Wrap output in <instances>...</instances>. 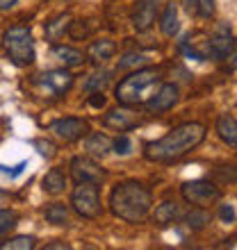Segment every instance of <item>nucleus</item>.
Returning <instances> with one entry per match:
<instances>
[{
	"mask_svg": "<svg viewBox=\"0 0 237 250\" xmlns=\"http://www.w3.org/2000/svg\"><path fill=\"white\" fill-rule=\"evenodd\" d=\"M235 37H233L231 27L228 25H219L210 37V55L214 60H228L235 50Z\"/></svg>",
	"mask_w": 237,
	"mask_h": 250,
	"instance_id": "obj_9",
	"label": "nucleus"
},
{
	"mask_svg": "<svg viewBox=\"0 0 237 250\" xmlns=\"http://www.w3.org/2000/svg\"><path fill=\"white\" fill-rule=\"evenodd\" d=\"M103 123H105V127H112L117 132H128L137 125V116L128 109H112V112L105 114Z\"/></svg>",
	"mask_w": 237,
	"mask_h": 250,
	"instance_id": "obj_13",
	"label": "nucleus"
},
{
	"mask_svg": "<svg viewBox=\"0 0 237 250\" xmlns=\"http://www.w3.org/2000/svg\"><path fill=\"white\" fill-rule=\"evenodd\" d=\"M2 46L16 66H30L34 62V41L27 25L9 27L2 37Z\"/></svg>",
	"mask_w": 237,
	"mask_h": 250,
	"instance_id": "obj_4",
	"label": "nucleus"
},
{
	"mask_svg": "<svg viewBox=\"0 0 237 250\" xmlns=\"http://www.w3.org/2000/svg\"><path fill=\"white\" fill-rule=\"evenodd\" d=\"M180 193H183L185 203L196 205V207H210L221 198V189L208 180H190L180 187Z\"/></svg>",
	"mask_w": 237,
	"mask_h": 250,
	"instance_id": "obj_6",
	"label": "nucleus"
},
{
	"mask_svg": "<svg viewBox=\"0 0 237 250\" xmlns=\"http://www.w3.org/2000/svg\"><path fill=\"white\" fill-rule=\"evenodd\" d=\"M34 146L39 148V152L44 155V157H53V155H55V146L50 144V141H44V139H39V141H34Z\"/></svg>",
	"mask_w": 237,
	"mask_h": 250,
	"instance_id": "obj_31",
	"label": "nucleus"
},
{
	"mask_svg": "<svg viewBox=\"0 0 237 250\" xmlns=\"http://www.w3.org/2000/svg\"><path fill=\"white\" fill-rule=\"evenodd\" d=\"M112 148H114V141L107 137V134L96 132V134H89V139H87V150H89V155H94V157H105Z\"/></svg>",
	"mask_w": 237,
	"mask_h": 250,
	"instance_id": "obj_19",
	"label": "nucleus"
},
{
	"mask_svg": "<svg viewBox=\"0 0 237 250\" xmlns=\"http://www.w3.org/2000/svg\"><path fill=\"white\" fill-rule=\"evenodd\" d=\"M130 148H132V141L125 137V134H121L118 139H114V152H117V155H128Z\"/></svg>",
	"mask_w": 237,
	"mask_h": 250,
	"instance_id": "obj_30",
	"label": "nucleus"
},
{
	"mask_svg": "<svg viewBox=\"0 0 237 250\" xmlns=\"http://www.w3.org/2000/svg\"><path fill=\"white\" fill-rule=\"evenodd\" d=\"M110 82V73L107 71H103V73H96V75H92V80H87V89L89 91H100L103 86Z\"/></svg>",
	"mask_w": 237,
	"mask_h": 250,
	"instance_id": "obj_27",
	"label": "nucleus"
},
{
	"mask_svg": "<svg viewBox=\"0 0 237 250\" xmlns=\"http://www.w3.org/2000/svg\"><path fill=\"white\" fill-rule=\"evenodd\" d=\"M53 248H69V244H46V250H53Z\"/></svg>",
	"mask_w": 237,
	"mask_h": 250,
	"instance_id": "obj_36",
	"label": "nucleus"
},
{
	"mask_svg": "<svg viewBox=\"0 0 237 250\" xmlns=\"http://www.w3.org/2000/svg\"><path fill=\"white\" fill-rule=\"evenodd\" d=\"M71 205L82 218H96L100 214V193L96 182H78L71 193Z\"/></svg>",
	"mask_w": 237,
	"mask_h": 250,
	"instance_id": "obj_5",
	"label": "nucleus"
},
{
	"mask_svg": "<svg viewBox=\"0 0 237 250\" xmlns=\"http://www.w3.org/2000/svg\"><path fill=\"white\" fill-rule=\"evenodd\" d=\"M71 175H73V180H75V185H78V182H96V185H98L100 180L105 178L103 168L89 157H73Z\"/></svg>",
	"mask_w": 237,
	"mask_h": 250,
	"instance_id": "obj_10",
	"label": "nucleus"
},
{
	"mask_svg": "<svg viewBox=\"0 0 237 250\" xmlns=\"http://www.w3.org/2000/svg\"><path fill=\"white\" fill-rule=\"evenodd\" d=\"M16 221H19V216H16V211L12 209H0V241L9 234V232L16 228Z\"/></svg>",
	"mask_w": 237,
	"mask_h": 250,
	"instance_id": "obj_25",
	"label": "nucleus"
},
{
	"mask_svg": "<svg viewBox=\"0 0 237 250\" xmlns=\"http://www.w3.org/2000/svg\"><path fill=\"white\" fill-rule=\"evenodd\" d=\"M183 7H185V12L190 14V16H196V7H198V0H183Z\"/></svg>",
	"mask_w": 237,
	"mask_h": 250,
	"instance_id": "obj_34",
	"label": "nucleus"
},
{
	"mask_svg": "<svg viewBox=\"0 0 237 250\" xmlns=\"http://www.w3.org/2000/svg\"><path fill=\"white\" fill-rule=\"evenodd\" d=\"M44 216H46L48 223H53V225H66L69 223V209H66V205H59V203L48 205L46 211H44Z\"/></svg>",
	"mask_w": 237,
	"mask_h": 250,
	"instance_id": "obj_24",
	"label": "nucleus"
},
{
	"mask_svg": "<svg viewBox=\"0 0 237 250\" xmlns=\"http://www.w3.org/2000/svg\"><path fill=\"white\" fill-rule=\"evenodd\" d=\"M89 105H92V107H103V105H105V98H103V93H100V91H94L92 98H89Z\"/></svg>",
	"mask_w": 237,
	"mask_h": 250,
	"instance_id": "obj_33",
	"label": "nucleus"
},
{
	"mask_svg": "<svg viewBox=\"0 0 237 250\" xmlns=\"http://www.w3.org/2000/svg\"><path fill=\"white\" fill-rule=\"evenodd\" d=\"M41 185H44V191L46 193H62L66 187V178L64 173L59 171V168H50V171L44 175V180H41Z\"/></svg>",
	"mask_w": 237,
	"mask_h": 250,
	"instance_id": "obj_21",
	"label": "nucleus"
},
{
	"mask_svg": "<svg viewBox=\"0 0 237 250\" xmlns=\"http://www.w3.org/2000/svg\"><path fill=\"white\" fill-rule=\"evenodd\" d=\"M160 30L165 37H176L178 30H180V21H178V9L173 2L165 7V12L160 16Z\"/></svg>",
	"mask_w": 237,
	"mask_h": 250,
	"instance_id": "obj_18",
	"label": "nucleus"
},
{
	"mask_svg": "<svg viewBox=\"0 0 237 250\" xmlns=\"http://www.w3.org/2000/svg\"><path fill=\"white\" fill-rule=\"evenodd\" d=\"M19 0H0V12H5V9H12Z\"/></svg>",
	"mask_w": 237,
	"mask_h": 250,
	"instance_id": "obj_35",
	"label": "nucleus"
},
{
	"mask_svg": "<svg viewBox=\"0 0 237 250\" xmlns=\"http://www.w3.org/2000/svg\"><path fill=\"white\" fill-rule=\"evenodd\" d=\"M185 53L190 55L191 60H208L210 55V37L205 39L203 34H194V37H187L183 43Z\"/></svg>",
	"mask_w": 237,
	"mask_h": 250,
	"instance_id": "obj_14",
	"label": "nucleus"
},
{
	"mask_svg": "<svg viewBox=\"0 0 237 250\" xmlns=\"http://www.w3.org/2000/svg\"><path fill=\"white\" fill-rule=\"evenodd\" d=\"M153 207V193L142 182L128 180L121 182L110 193V209L125 223H144Z\"/></svg>",
	"mask_w": 237,
	"mask_h": 250,
	"instance_id": "obj_2",
	"label": "nucleus"
},
{
	"mask_svg": "<svg viewBox=\"0 0 237 250\" xmlns=\"http://www.w3.org/2000/svg\"><path fill=\"white\" fill-rule=\"evenodd\" d=\"M144 62H148V57L142 53H128L123 57V60L118 62V68H128V66H137V64H144Z\"/></svg>",
	"mask_w": 237,
	"mask_h": 250,
	"instance_id": "obj_29",
	"label": "nucleus"
},
{
	"mask_svg": "<svg viewBox=\"0 0 237 250\" xmlns=\"http://www.w3.org/2000/svg\"><path fill=\"white\" fill-rule=\"evenodd\" d=\"M158 16V0H139L137 7L132 9V27L137 32L151 30Z\"/></svg>",
	"mask_w": 237,
	"mask_h": 250,
	"instance_id": "obj_11",
	"label": "nucleus"
},
{
	"mask_svg": "<svg viewBox=\"0 0 237 250\" xmlns=\"http://www.w3.org/2000/svg\"><path fill=\"white\" fill-rule=\"evenodd\" d=\"M41 84L46 86L53 96H64L73 86V75L66 68H55V71H48L41 75Z\"/></svg>",
	"mask_w": 237,
	"mask_h": 250,
	"instance_id": "obj_12",
	"label": "nucleus"
},
{
	"mask_svg": "<svg viewBox=\"0 0 237 250\" xmlns=\"http://www.w3.org/2000/svg\"><path fill=\"white\" fill-rule=\"evenodd\" d=\"M217 134L221 137V141L228 146L237 148V121L231 114H221L217 119Z\"/></svg>",
	"mask_w": 237,
	"mask_h": 250,
	"instance_id": "obj_16",
	"label": "nucleus"
},
{
	"mask_svg": "<svg viewBox=\"0 0 237 250\" xmlns=\"http://www.w3.org/2000/svg\"><path fill=\"white\" fill-rule=\"evenodd\" d=\"M114 53H117V43H114L112 39L92 41V46H89V57H92V62H96V64L112 60Z\"/></svg>",
	"mask_w": 237,
	"mask_h": 250,
	"instance_id": "obj_17",
	"label": "nucleus"
},
{
	"mask_svg": "<svg viewBox=\"0 0 237 250\" xmlns=\"http://www.w3.org/2000/svg\"><path fill=\"white\" fill-rule=\"evenodd\" d=\"M69 27H71V16L69 14H59V16H55L53 21L46 23V37L50 41H57Z\"/></svg>",
	"mask_w": 237,
	"mask_h": 250,
	"instance_id": "obj_22",
	"label": "nucleus"
},
{
	"mask_svg": "<svg viewBox=\"0 0 237 250\" xmlns=\"http://www.w3.org/2000/svg\"><path fill=\"white\" fill-rule=\"evenodd\" d=\"M219 216H221L224 223H233V221H235V209H233V205H221Z\"/></svg>",
	"mask_w": 237,
	"mask_h": 250,
	"instance_id": "obj_32",
	"label": "nucleus"
},
{
	"mask_svg": "<svg viewBox=\"0 0 237 250\" xmlns=\"http://www.w3.org/2000/svg\"><path fill=\"white\" fill-rule=\"evenodd\" d=\"M214 0H198V7H196V16L198 19H212L214 16Z\"/></svg>",
	"mask_w": 237,
	"mask_h": 250,
	"instance_id": "obj_28",
	"label": "nucleus"
},
{
	"mask_svg": "<svg viewBox=\"0 0 237 250\" xmlns=\"http://www.w3.org/2000/svg\"><path fill=\"white\" fill-rule=\"evenodd\" d=\"M180 216H183L180 205H178L176 200H166V203H162V205H158V207H155L153 221H155L158 225H171V223H176Z\"/></svg>",
	"mask_w": 237,
	"mask_h": 250,
	"instance_id": "obj_15",
	"label": "nucleus"
},
{
	"mask_svg": "<svg viewBox=\"0 0 237 250\" xmlns=\"http://www.w3.org/2000/svg\"><path fill=\"white\" fill-rule=\"evenodd\" d=\"M53 55L57 57L59 62L64 66H80L85 62V55L80 53L78 48H71V46H62V43H55L53 46Z\"/></svg>",
	"mask_w": 237,
	"mask_h": 250,
	"instance_id": "obj_20",
	"label": "nucleus"
},
{
	"mask_svg": "<svg viewBox=\"0 0 237 250\" xmlns=\"http://www.w3.org/2000/svg\"><path fill=\"white\" fill-rule=\"evenodd\" d=\"M37 246L34 237H14L5 244H0V250H32Z\"/></svg>",
	"mask_w": 237,
	"mask_h": 250,
	"instance_id": "obj_26",
	"label": "nucleus"
},
{
	"mask_svg": "<svg viewBox=\"0 0 237 250\" xmlns=\"http://www.w3.org/2000/svg\"><path fill=\"white\" fill-rule=\"evenodd\" d=\"M185 223H187L190 230H203L205 225L210 223V214H208L205 207H196V205H194V207L185 214Z\"/></svg>",
	"mask_w": 237,
	"mask_h": 250,
	"instance_id": "obj_23",
	"label": "nucleus"
},
{
	"mask_svg": "<svg viewBox=\"0 0 237 250\" xmlns=\"http://www.w3.org/2000/svg\"><path fill=\"white\" fill-rule=\"evenodd\" d=\"M178 96H180V91H178L176 84H160V89L155 93H153L151 98H148V103H146V109L151 114H162V112H169L173 105L178 103Z\"/></svg>",
	"mask_w": 237,
	"mask_h": 250,
	"instance_id": "obj_8",
	"label": "nucleus"
},
{
	"mask_svg": "<svg viewBox=\"0 0 237 250\" xmlns=\"http://www.w3.org/2000/svg\"><path fill=\"white\" fill-rule=\"evenodd\" d=\"M50 132L57 139L71 144V141H78V139L89 134V123L85 119H78V116H66V119H59L55 123H50Z\"/></svg>",
	"mask_w": 237,
	"mask_h": 250,
	"instance_id": "obj_7",
	"label": "nucleus"
},
{
	"mask_svg": "<svg viewBox=\"0 0 237 250\" xmlns=\"http://www.w3.org/2000/svg\"><path fill=\"white\" fill-rule=\"evenodd\" d=\"M162 84L158 68H139L117 84V100L123 107H142Z\"/></svg>",
	"mask_w": 237,
	"mask_h": 250,
	"instance_id": "obj_3",
	"label": "nucleus"
},
{
	"mask_svg": "<svg viewBox=\"0 0 237 250\" xmlns=\"http://www.w3.org/2000/svg\"><path fill=\"white\" fill-rule=\"evenodd\" d=\"M205 139V125L203 123H183L166 132L165 137L155 139L151 144H146L144 155L148 162H176V159L190 155L194 148L203 144Z\"/></svg>",
	"mask_w": 237,
	"mask_h": 250,
	"instance_id": "obj_1",
	"label": "nucleus"
}]
</instances>
